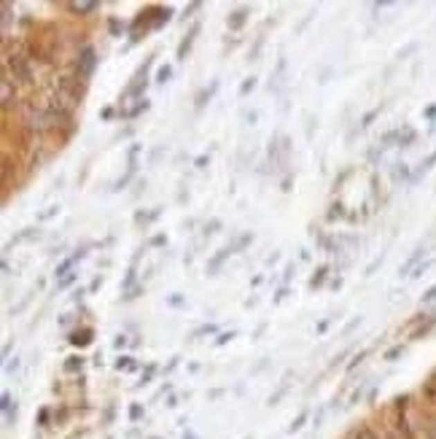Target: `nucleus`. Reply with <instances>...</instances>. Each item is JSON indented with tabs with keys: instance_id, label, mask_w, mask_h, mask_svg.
Returning a JSON list of instances; mask_svg holds the SVG:
<instances>
[{
	"instance_id": "f257e3e1",
	"label": "nucleus",
	"mask_w": 436,
	"mask_h": 439,
	"mask_svg": "<svg viewBox=\"0 0 436 439\" xmlns=\"http://www.w3.org/2000/svg\"><path fill=\"white\" fill-rule=\"evenodd\" d=\"M57 95H62L65 100H71L73 105L75 102H81V95H84V87L71 78V75H60V81H57Z\"/></svg>"
},
{
	"instance_id": "f03ea898",
	"label": "nucleus",
	"mask_w": 436,
	"mask_h": 439,
	"mask_svg": "<svg viewBox=\"0 0 436 439\" xmlns=\"http://www.w3.org/2000/svg\"><path fill=\"white\" fill-rule=\"evenodd\" d=\"M95 62H97L95 49H92V46H87V49L81 51L78 62H75V68H78V75H81V78H89V75H92V71H95Z\"/></svg>"
},
{
	"instance_id": "7ed1b4c3",
	"label": "nucleus",
	"mask_w": 436,
	"mask_h": 439,
	"mask_svg": "<svg viewBox=\"0 0 436 439\" xmlns=\"http://www.w3.org/2000/svg\"><path fill=\"white\" fill-rule=\"evenodd\" d=\"M8 68H11L14 78L30 81V68H27V60H24L22 54H11V57H8Z\"/></svg>"
},
{
	"instance_id": "20e7f679",
	"label": "nucleus",
	"mask_w": 436,
	"mask_h": 439,
	"mask_svg": "<svg viewBox=\"0 0 436 439\" xmlns=\"http://www.w3.org/2000/svg\"><path fill=\"white\" fill-rule=\"evenodd\" d=\"M100 8V3H95V0H73V3H68V11H73V14H78V17H87V14H92V11H97Z\"/></svg>"
},
{
	"instance_id": "39448f33",
	"label": "nucleus",
	"mask_w": 436,
	"mask_h": 439,
	"mask_svg": "<svg viewBox=\"0 0 436 439\" xmlns=\"http://www.w3.org/2000/svg\"><path fill=\"white\" fill-rule=\"evenodd\" d=\"M0 100H3V108H11V102L17 100V89L11 78H0Z\"/></svg>"
},
{
	"instance_id": "423d86ee",
	"label": "nucleus",
	"mask_w": 436,
	"mask_h": 439,
	"mask_svg": "<svg viewBox=\"0 0 436 439\" xmlns=\"http://www.w3.org/2000/svg\"><path fill=\"white\" fill-rule=\"evenodd\" d=\"M197 33H199V27H192V33L183 38V44L178 46V60H186V54H189V49H192L194 38H197Z\"/></svg>"
},
{
	"instance_id": "0eeeda50",
	"label": "nucleus",
	"mask_w": 436,
	"mask_h": 439,
	"mask_svg": "<svg viewBox=\"0 0 436 439\" xmlns=\"http://www.w3.org/2000/svg\"><path fill=\"white\" fill-rule=\"evenodd\" d=\"M248 14H251V11H248V8H237V11H235V14H232V17H229V30H240V27H242V22H245V19H248Z\"/></svg>"
},
{
	"instance_id": "6e6552de",
	"label": "nucleus",
	"mask_w": 436,
	"mask_h": 439,
	"mask_svg": "<svg viewBox=\"0 0 436 439\" xmlns=\"http://www.w3.org/2000/svg\"><path fill=\"white\" fill-rule=\"evenodd\" d=\"M73 345H78V348H84V345H89L92 342V329H81V332H75L71 337Z\"/></svg>"
},
{
	"instance_id": "1a4fd4ad",
	"label": "nucleus",
	"mask_w": 436,
	"mask_h": 439,
	"mask_svg": "<svg viewBox=\"0 0 436 439\" xmlns=\"http://www.w3.org/2000/svg\"><path fill=\"white\" fill-rule=\"evenodd\" d=\"M232 251H235V248H224V251H221V253H218L216 259H213V262H210V272H216L218 267H221V262H224V259H226V256H229V253H232Z\"/></svg>"
},
{
	"instance_id": "9d476101",
	"label": "nucleus",
	"mask_w": 436,
	"mask_h": 439,
	"mask_svg": "<svg viewBox=\"0 0 436 439\" xmlns=\"http://www.w3.org/2000/svg\"><path fill=\"white\" fill-rule=\"evenodd\" d=\"M81 364H84V359H75V356H73V359L65 361V372H75V369H81Z\"/></svg>"
},
{
	"instance_id": "9b49d317",
	"label": "nucleus",
	"mask_w": 436,
	"mask_h": 439,
	"mask_svg": "<svg viewBox=\"0 0 436 439\" xmlns=\"http://www.w3.org/2000/svg\"><path fill=\"white\" fill-rule=\"evenodd\" d=\"M73 280H75V272H68L65 278H60V280H57V289H65V286H71Z\"/></svg>"
},
{
	"instance_id": "f8f14e48",
	"label": "nucleus",
	"mask_w": 436,
	"mask_h": 439,
	"mask_svg": "<svg viewBox=\"0 0 436 439\" xmlns=\"http://www.w3.org/2000/svg\"><path fill=\"white\" fill-rule=\"evenodd\" d=\"M356 439H380L372 429H358V434H356Z\"/></svg>"
},
{
	"instance_id": "ddd939ff",
	"label": "nucleus",
	"mask_w": 436,
	"mask_h": 439,
	"mask_svg": "<svg viewBox=\"0 0 436 439\" xmlns=\"http://www.w3.org/2000/svg\"><path fill=\"white\" fill-rule=\"evenodd\" d=\"M253 87H256V78H248V81H245V84L240 87V95H248Z\"/></svg>"
},
{
	"instance_id": "4468645a",
	"label": "nucleus",
	"mask_w": 436,
	"mask_h": 439,
	"mask_svg": "<svg viewBox=\"0 0 436 439\" xmlns=\"http://www.w3.org/2000/svg\"><path fill=\"white\" fill-rule=\"evenodd\" d=\"M170 73H172V71H170L167 65H165V68H159V81H162V84H165V81H170Z\"/></svg>"
},
{
	"instance_id": "2eb2a0df",
	"label": "nucleus",
	"mask_w": 436,
	"mask_h": 439,
	"mask_svg": "<svg viewBox=\"0 0 436 439\" xmlns=\"http://www.w3.org/2000/svg\"><path fill=\"white\" fill-rule=\"evenodd\" d=\"M431 302H436V286L428 294H426V296H423V305H431Z\"/></svg>"
},
{
	"instance_id": "dca6fc26",
	"label": "nucleus",
	"mask_w": 436,
	"mask_h": 439,
	"mask_svg": "<svg viewBox=\"0 0 436 439\" xmlns=\"http://www.w3.org/2000/svg\"><path fill=\"white\" fill-rule=\"evenodd\" d=\"M116 366H119V369H127V366H132V364H129V359H119V364Z\"/></svg>"
},
{
	"instance_id": "f3484780",
	"label": "nucleus",
	"mask_w": 436,
	"mask_h": 439,
	"mask_svg": "<svg viewBox=\"0 0 436 439\" xmlns=\"http://www.w3.org/2000/svg\"><path fill=\"white\" fill-rule=\"evenodd\" d=\"M431 439H436V426L431 429Z\"/></svg>"
}]
</instances>
